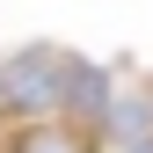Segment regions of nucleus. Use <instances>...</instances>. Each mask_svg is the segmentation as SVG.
<instances>
[{
    "instance_id": "1",
    "label": "nucleus",
    "mask_w": 153,
    "mask_h": 153,
    "mask_svg": "<svg viewBox=\"0 0 153 153\" xmlns=\"http://www.w3.org/2000/svg\"><path fill=\"white\" fill-rule=\"evenodd\" d=\"M66 80H73V59L51 51V44H29V51H15V59L0 66V95H7L15 109H59Z\"/></svg>"
},
{
    "instance_id": "2",
    "label": "nucleus",
    "mask_w": 153,
    "mask_h": 153,
    "mask_svg": "<svg viewBox=\"0 0 153 153\" xmlns=\"http://www.w3.org/2000/svg\"><path fill=\"white\" fill-rule=\"evenodd\" d=\"M102 139H109V153H124V146H139V139H153V95H131V102H109L102 117Z\"/></svg>"
},
{
    "instance_id": "3",
    "label": "nucleus",
    "mask_w": 153,
    "mask_h": 153,
    "mask_svg": "<svg viewBox=\"0 0 153 153\" xmlns=\"http://www.w3.org/2000/svg\"><path fill=\"white\" fill-rule=\"evenodd\" d=\"M66 102L80 109V117H102V109H109V73H102V66H80V59H73V80H66Z\"/></svg>"
},
{
    "instance_id": "4",
    "label": "nucleus",
    "mask_w": 153,
    "mask_h": 153,
    "mask_svg": "<svg viewBox=\"0 0 153 153\" xmlns=\"http://www.w3.org/2000/svg\"><path fill=\"white\" fill-rule=\"evenodd\" d=\"M7 153H88V139H80V131H66V124H36V131H22Z\"/></svg>"
},
{
    "instance_id": "5",
    "label": "nucleus",
    "mask_w": 153,
    "mask_h": 153,
    "mask_svg": "<svg viewBox=\"0 0 153 153\" xmlns=\"http://www.w3.org/2000/svg\"><path fill=\"white\" fill-rule=\"evenodd\" d=\"M124 153H153V139H139V146H124Z\"/></svg>"
}]
</instances>
